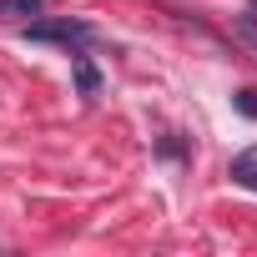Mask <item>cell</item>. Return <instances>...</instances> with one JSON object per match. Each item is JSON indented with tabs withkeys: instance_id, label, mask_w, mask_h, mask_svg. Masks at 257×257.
Wrapping results in <instances>:
<instances>
[{
	"instance_id": "2",
	"label": "cell",
	"mask_w": 257,
	"mask_h": 257,
	"mask_svg": "<svg viewBox=\"0 0 257 257\" xmlns=\"http://www.w3.org/2000/svg\"><path fill=\"white\" fill-rule=\"evenodd\" d=\"M71 76H76V91H81L86 101L101 91V71H96V61H91L86 51H76V56H71Z\"/></svg>"
},
{
	"instance_id": "3",
	"label": "cell",
	"mask_w": 257,
	"mask_h": 257,
	"mask_svg": "<svg viewBox=\"0 0 257 257\" xmlns=\"http://www.w3.org/2000/svg\"><path fill=\"white\" fill-rule=\"evenodd\" d=\"M227 177H232L242 192H252V197H257V147L237 152V157H232V167H227Z\"/></svg>"
},
{
	"instance_id": "7",
	"label": "cell",
	"mask_w": 257,
	"mask_h": 257,
	"mask_svg": "<svg viewBox=\"0 0 257 257\" xmlns=\"http://www.w3.org/2000/svg\"><path fill=\"white\" fill-rule=\"evenodd\" d=\"M237 36H242V41L257 51V16H237Z\"/></svg>"
},
{
	"instance_id": "5",
	"label": "cell",
	"mask_w": 257,
	"mask_h": 257,
	"mask_svg": "<svg viewBox=\"0 0 257 257\" xmlns=\"http://www.w3.org/2000/svg\"><path fill=\"white\" fill-rule=\"evenodd\" d=\"M232 106H237L242 116H252V121H257V91H252V86H242V91L232 96Z\"/></svg>"
},
{
	"instance_id": "1",
	"label": "cell",
	"mask_w": 257,
	"mask_h": 257,
	"mask_svg": "<svg viewBox=\"0 0 257 257\" xmlns=\"http://www.w3.org/2000/svg\"><path fill=\"white\" fill-rule=\"evenodd\" d=\"M21 36H26V41H41V46H66L71 56L101 41V36H96V26H91V21H81V16H61V21H31Z\"/></svg>"
},
{
	"instance_id": "4",
	"label": "cell",
	"mask_w": 257,
	"mask_h": 257,
	"mask_svg": "<svg viewBox=\"0 0 257 257\" xmlns=\"http://www.w3.org/2000/svg\"><path fill=\"white\" fill-rule=\"evenodd\" d=\"M0 16L21 21V16H46V0H0Z\"/></svg>"
},
{
	"instance_id": "6",
	"label": "cell",
	"mask_w": 257,
	"mask_h": 257,
	"mask_svg": "<svg viewBox=\"0 0 257 257\" xmlns=\"http://www.w3.org/2000/svg\"><path fill=\"white\" fill-rule=\"evenodd\" d=\"M157 152H162V157H177V162H182V157H187V142H177V132H172V137H162V142H157Z\"/></svg>"
}]
</instances>
